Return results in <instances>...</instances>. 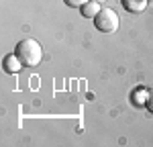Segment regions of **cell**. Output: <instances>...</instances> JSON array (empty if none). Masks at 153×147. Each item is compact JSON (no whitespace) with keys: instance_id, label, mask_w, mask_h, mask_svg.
<instances>
[{"instance_id":"3957f363","label":"cell","mask_w":153,"mask_h":147,"mask_svg":"<svg viewBox=\"0 0 153 147\" xmlns=\"http://www.w3.org/2000/svg\"><path fill=\"white\" fill-rule=\"evenodd\" d=\"M123 6L129 12H143L147 6V0H123Z\"/></svg>"},{"instance_id":"8992f818","label":"cell","mask_w":153,"mask_h":147,"mask_svg":"<svg viewBox=\"0 0 153 147\" xmlns=\"http://www.w3.org/2000/svg\"><path fill=\"white\" fill-rule=\"evenodd\" d=\"M86 2H90V0H65V4L71 6V8H82Z\"/></svg>"},{"instance_id":"5b68a950","label":"cell","mask_w":153,"mask_h":147,"mask_svg":"<svg viewBox=\"0 0 153 147\" xmlns=\"http://www.w3.org/2000/svg\"><path fill=\"white\" fill-rule=\"evenodd\" d=\"M21 59H19V55L14 53V55H8L6 57V61H4V68H6V72H10V74H14V72H19L21 70Z\"/></svg>"},{"instance_id":"ba28073f","label":"cell","mask_w":153,"mask_h":147,"mask_svg":"<svg viewBox=\"0 0 153 147\" xmlns=\"http://www.w3.org/2000/svg\"><path fill=\"white\" fill-rule=\"evenodd\" d=\"M94 2H98V4H102V2H106V0H94Z\"/></svg>"},{"instance_id":"277c9868","label":"cell","mask_w":153,"mask_h":147,"mask_svg":"<svg viewBox=\"0 0 153 147\" xmlns=\"http://www.w3.org/2000/svg\"><path fill=\"white\" fill-rule=\"evenodd\" d=\"M98 12H100V4H98V2H94V0L86 2V4L82 6V14H84V16H88V19H94Z\"/></svg>"},{"instance_id":"6da1fadb","label":"cell","mask_w":153,"mask_h":147,"mask_svg":"<svg viewBox=\"0 0 153 147\" xmlns=\"http://www.w3.org/2000/svg\"><path fill=\"white\" fill-rule=\"evenodd\" d=\"M16 55H19V59L23 65H29V68H33L37 65L41 57H43V51H41V45L37 43L35 39H25L21 41L19 45H16V51H14Z\"/></svg>"},{"instance_id":"52a82bcc","label":"cell","mask_w":153,"mask_h":147,"mask_svg":"<svg viewBox=\"0 0 153 147\" xmlns=\"http://www.w3.org/2000/svg\"><path fill=\"white\" fill-rule=\"evenodd\" d=\"M145 106L149 108V112H153V88L147 92V100H145Z\"/></svg>"},{"instance_id":"7a4b0ae2","label":"cell","mask_w":153,"mask_h":147,"mask_svg":"<svg viewBox=\"0 0 153 147\" xmlns=\"http://www.w3.org/2000/svg\"><path fill=\"white\" fill-rule=\"evenodd\" d=\"M94 23H96V29H98V31H102V33H112V31H117V27H118V16H117L114 10L104 8V10H100L94 16Z\"/></svg>"}]
</instances>
